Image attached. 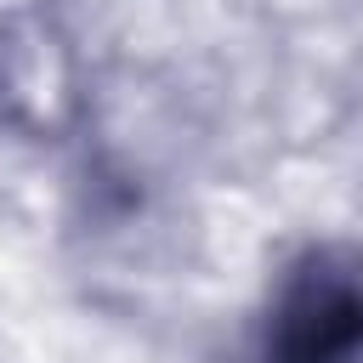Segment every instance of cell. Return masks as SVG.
<instances>
[{
  "label": "cell",
  "mask_w": 363,
  "mask_h": 363,
  "mask_svg": "<svg viewBox=\"0 0 363 363\" xmlns=\"http://www.w3.org/2000/svg\"><path fill=\"white\" fill-rule=\"evenodd\" d=\"M255 363H363V255H306L267 312Z\"/></svg>",
  "instance_id": "cell-1"
}]
</instances>
